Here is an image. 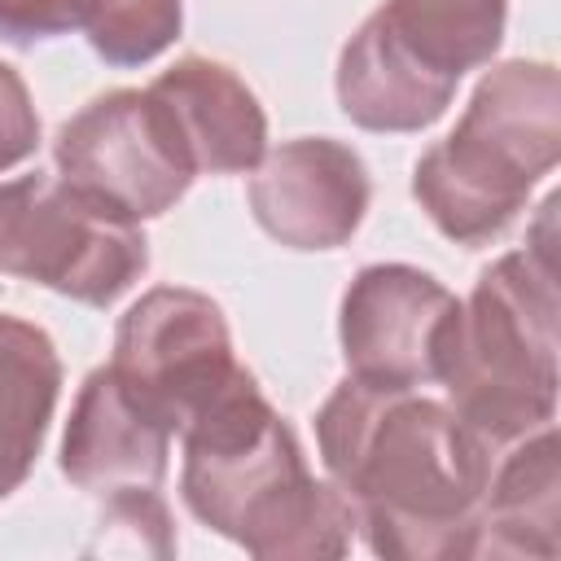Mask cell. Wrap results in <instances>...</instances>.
<instances>
[{
	"label": "cell",
	"instance_id": "2",
	"mask_svg": "<svg viewBox=\"0 0 561 561\" xmlns=\"http://www.w3.org/2000/svg\"><path fill=\"white\" fill-rule=\"evenodd\" d=\"M184 508L259 561L342 557L355 535L351 500L307 469L298 434L245 368L184 430Z\"/></svg>",
	"mask_w": 561,
	"mask_h": 561
},
{
	"label": "cell",
	"instance_id": "12",
	"mask_svg": "<svg viewBox=\"0 0 561 561\" xmlns=\"http://www.w3.org/2000/svg\"><path fill=\"white\" fill-rule=\"evenodd\" d=\"M149 92L167 105L197 175H241L267 153V114L232 66L188 53Z\"/></svg>",
	"mask_w": 561,
	"mask_h": 561
},
{
	"label": "cell",
	"instance_id": "11",
	"mask_svg": "<svg viewBox=\"0 0 561 561\" xmlns=\"http://www.w3.org/2000/svg\"><path fill=\"white\" fill-rule=\"evenodd\" d=\"M171 456V430L149 416L114 377L110 364L92 368L70 403L61 434V478L88 495H118L162 486Z\"/></svg>",
	"mask_w": 561,
	"mask_h": 561
},
{
	"label": "cell",
	"instance_id": "3",
	"mask_svg": "<svg viewBox=\"0 0 561 561\" xmlns=\"http://www.w3.org/2000/svg\"><path fill=\"white\" fill-rule=\"evenodd\" d=\"M561 158V75L552 61L491 66L456 127L412 167V197L456 245L495 241Z\"/></svg>",
	"mask_w": 561,
	"mask_h": 561
},
{
	"label": "cell",
	"instance_id": "14",
	"mask_svg": "<svg viewBox=\"0 0 561 561\" xmlns=\"http://www.w3.org/2000/svg\"><path fill=\"white\" fill-rule=\"evenodd\" d=\"M57 394L61 355L53 337L39 324L0 311V500L31 478Z\"/></svg>",
	"mask_w": 561,
	"mask_h": 561
},
{
	"label": "cell",
	"instance_id": "8",
	"mask_svg": "<svg viewBox=\"0 0 561 561\" xmlns=\"http://www.w3.org/2000/svg\"><path fill=\"white\" fill-rule=\"evenodd\" d=\"M460 298L412 263H368L351 276L337 307V342L346 377L368 386L421 390L438 386Z\"/></svg>",
	"mask_w": 561,
	"mask_h": 561
},
{
	"label": "cell",
	"instance_id": "15",
	"mask_svg": "<svg viewBox=\"0 0 561 561\" xmlns=\"http://www.w3.org/2000/svg\"><path fill=\"white\" fill-rule=\"evenodd\" d=\"M184 31V0H92L83 35L92 53L114 66H149L162 57Z\"/></svg>",
	"mask_w": 561,
	"mask_h": 561
},
{
	"label": "cell",
	"instance_id": "5",
	"mask_svg": "<svg viewBox=\"0 0 561 561\" xmlns=\"http://www.w3.org/2000/svg\"><path fill=\"white\" fill-rule=\"evenodd\" d=\"M149 267L140 224L105 210L61 175L0 184V276L44 285L83 307L118 302Z\"/></svg>",
	"mask_w": 561,
	"mask_h": 561
},
{
	"label": "cell",
	"instance_id": "9",
	"mask_svg": "<svg viewBox=\"0 0 561 561\" xmlns=\"http://www.w3.org/2000/svg\"><path fill=\"white\" fill-rule=\"evenodd\" d=\"M250 215L285 250H337L364 224L373 180L364 158L333 136H294L250 171Z\"/></svg>",
	"mask_w": 561,
	"mask_h": 561
},
{
	"label": "cell",
	"instance_id": "17",
	"mask_svg": "<svg viewBox=\"0 0 561 561\" xmlns=\"http://www.w3.org/2000/svg\"><path fill=\"white\" fill-rule=\"evenodd\" d=\"M88 552L171 557L175 530H171V513H167V500L158 495V486L105 495V508L96 517V539L88 543Z\"/></svg>",
	"mask_w": 561,
	"mask_h": 561
},
{
	"label": "cell",
	"instance_id": "13",
	"mask_svg": "<svg viewBox=\"0 0 561 561\" xmlns=\"http://www.w3.org/2000/svg\"><path fill=\"white\" fill-rule=\"evenodd\" d=\"M561 526V443L557 425H539L508 443L500 465H491L473 557H557Z\"/></svg>",
	"mask_w": 561,
	"mask_h": 561
},
{
	"label": "cell",
	"instance_id": "16",
	"mask_svg": "<svg viewBox=\"0 0 561 561\" xmlns=\"http://www.w3.org/2000/svg\"><path fill=\"white\" fill-rule=\"evenodd\" d=\"M390 4L460 75L486 66L504 39L508 0H390Z\"/></svg>",
	"mask_w": 561,
	"mask_h": 561
},
{
	"label": "cell",
	"instance_id": "4",
	"mask_svg": "<svg viewBox=\"0 0 561 561\" xmlns=\"http://www.w3.org/2000/svg\"><path fill=\"white\" fill-rule=\"evenodd\" d=\"M438 386L447 408L491 447L557 416V263L548 241L508 250L478 272Z\"/></svg>",
	"mask_w": 561,
	"mask_h": 561
},
{
	"label": "cell",
	"instance_id": "19",
	"mask_svg": "<svg viewBox=\"0 0 561 561\" xmlns=\"http://www.w3.org/2000/svg\"><path fill=\"white\" fill-rule=\"evenodd\" d=\"M39 149V114L26 92V79L0 61V171L26 162Z\"/></svg>",
	"mask_w": 561,
	"mask_h": 561
},
{
	"label": "cell",
	"instance_id": "7",
	"mask_svg": "<svg viewBox=\"0 0 561 561\" xmlns=\"http://www.w3.org/2000/svg\"><path fill=\"white\" fill-rule=\"evenodd\" d=\"M110 368L171 438L245 373L224 307L184 285H153L123 311Z\"/></svg>",
	"mask_w": 561,
	"mask_h": 561
},
{
	"label": "cell",
	"instance_id": "10",
	"mask_svg": "<svg viewBox=\"0 0 561 561\" xmlns=\"http://www.w3.org/2000/svg\"><path fill=\"white\" fill-rule=\"evenodd\" d=\"M460 79L465 75L443 53H434L386 0L342 44L333 88L342 114L355 127L403 136L434 127L447 114Z\"/></svg>",
	"mask_w": 561,
	"mask_h": 561
},
{
	"label": "cell",
	"instance_id": "1",
	"mask_svg": "<svg viewBox=\"0 0 561 561\" xmlns=\"http://www.w3.org/2000/svg\"><path fill=\"white\" fill-rule=\"evenodd\" d=\"M316 447L329 482L351 500L355 530L377 557H473L491 443L447 403L346 377L316 412Z\"/></svg>",
	"mask_w": 561,
	"mask_h": 561
},
{
	"label": "cell",
	"instance_id": "18",
	"mask_svg": "<svg viewBox=\"0 0 561 561\" xmlns=\"http://www.w3.org/2000/svg\"><path fill=\"white\" fill-rule=\"evenodd\" d=\"M92 0H0V39L13 48H35L44 39L83 31Z\"/></svg>",
	"mask_w": 561,
	"mask_h": 561
},
{
	"label": "cell",
	"instance_id": "6",
	"mask_svg": "<svg viewBox=\"0 0 561 561\" xmlns=\"http://www.w3.org/2000/svg\"><path fill=\"white\" fill-rule=\"evenodd\" d=\"M53 162L66 184L131 224L167 215L197 180L167 105L149 88L92 96L57 127Z\"/></svg>",
	"mask_w": 561,
	"mask_h": 561
}]
</instances>
